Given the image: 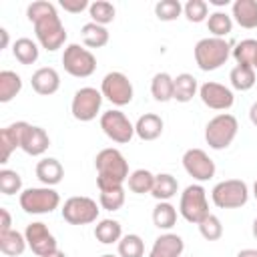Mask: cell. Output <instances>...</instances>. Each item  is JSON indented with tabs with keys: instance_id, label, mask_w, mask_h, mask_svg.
<instances>
[{
	"instance_id": "cell-1",
	"label": "cell",
	"mask_w": 257,
	"mask_h": 257,
	"mask_svg": "<svg viewBox=\"0 0 257 257\" xmlns=\"http://www.w3.org/2000/svg\"><path fill=\"white\" fill-rule=\"evenodd\" d=\"M26 16L34 24V34L42 48H46L48 52H54L64 46L66 28L62 26L56 6L52 2H46V0L30 2L26 8Z\"/></svg>"
},
{
	"instance_id": "cell-2",
	"label": "cell",
	"mask_w": 257,
	"mask_h": 257,
	"mask_svg": "<svg viewBox=\"0 0 257 257\" xmlns=\"http://www.w3.org/2000/svg\"><path fill=\"white\" fill-rule=\"evenodd\" d=\"M94 167H96V185H124L128 179V163L124 155L118 149H102L94 157Z\"/></svg>"
},
{
	"instance_id": "cell-3",
	"label": "cell",
	"mask_w": 257,
	"mask_h": 257,
	"mask_svg": "<svg viewBox=\"0 0 257 257\" xmlns=\"http://www.w3.org/2000/svg\"><path fill=\"white\" fill-rule=\"evenodd\" d=\"M195 62L203 72H211L221 68L227 58L231 56V44L225 38H215V36H207L201 38L195 44Z\"/></svg>"
},
{
	"instance_id": "cell-4",
	"label": "cell",
	"mask_w": 257,
	"mask_h": 257,
	"mask_svg": "<svg viewBox=\"0 0 257 257\" xmlns=\"http://www.w3.org/2000/svg\"><path fill=\"white\" fill-rule=\"evenodd\" d=\"M237 133H239L237 118L229 112H219L205 126V141L213 151H223L235 141Z\"/></svg>"
},
{
	"instance_id": "cell-5",
	"label": "cell",
	"mask_w": 257,
	"mask_h": 257,
	"mask_svg": "<svg viewBox=\"0 0 257 257\" xmlns=\"http://www.w3.org/2000/svg\"><path fill=\"white\" fill-rule=\"evenodd\" d=\"M179 213L185 221L199 225L209 213V199H207V191L203 185L193 183L189 187H185V191L181 193L179 199Z\"/></svg>"
},
{
	"instance_id": "cell-6",
	"label": "cell",
	"mask_w": 257,
	"mask_h": 257,
	"mask_svg": "<svg viewBox=\"0 0 257 257\" xmlns=\"http://www.w3.org/2000/svg\"><path fill=\"white\" fill-rule=\"evenodd\" d=\"M20 207L24 213L30 215H46L58 209L60 205V195L52 187H30L20 193L18 199Z\"/></svg>"
},
{
	"instance_id": "cell-7",
	"label": "cell",
	"mask_w": 257,
	"mask_h": 257,
	"mask_svg": "<svg viewBox=\"0 0 257 257\" xmlns=\"http://www.w3.org/2000/svg\"><path fill=\"white\" fill-rule=\"evenodd\" d=\"M211 201L219 209H239L249 201V187L241 179H227L213 187Z\"/></svg>"
},
{
	"instance_id": "cell-8",
	"label": "cell",
	"mask_w": 257,
	"mask_h": 257,
	"mask_svg": "<svg viewBox=\"0 0 257 257\" xmlns=\"http://www.w3.org/2000/svg\"><path fill=\"white\" fill-rule=\"evenodd\" d=\"M62 66L70 76L86 78L96 70V56L80 44H68L62 52Z\"/></svg>"
},
{
	"instance_id": "cell-9",
	"label": "cell",
	"mask_w": 257,
	"mask_h": 257,
	"mask_svg": "<svg viewBox=\"0 0 257 257\" xmlns=\"http://www.w3.org/2000/svg\"><path fill=\"white\" fill-rule=\"evenodd\" d=\"M102 92L92 88V86H82L74 92L72 102H70V112L76 120L80 122H90L96 118L102 106Z\"/></svg>"
},
{
	"instance_id": "cell-10",
	"label": "cell",
	"mask_w": 257,
	"mask_h": 257,
	"mask_svg": "<svg viewBox=\"0 0 257 257\" xmlns=\"http://www.w3.org/2000/svg\"><path fill=\"white\" fill-rule=\"evenodd\" d=\"M100 205H96L94 199L90 197H70L64 201L60 213H62V219L70 225H88V223H94L98 219V209Z\"/></svg>"
},
{
	"instance_id": "cell-11",
	"label": "cell",
	"mask_w": 257,
	"mask_h": 257,
	"mask_svg": "<svg viewBox=\"0 0 257 257\" xmlns=\"http://www.w3.org/2000/svg\"><path fill=\"white\" fill-rule=\"evenodd\" d=\"M100 128L112 143L118 145H126L135 137V124L118 108H110L100 114Z\"/></svg>"
},
{
	"instance_id": "cell-12",
	"label": "cell",
	"mask_w": 257,
	"mask_h": 257,
	"mask_svg": "<svg viewBox=\"0 0 257 257\" xmlns=\"http://www.w3.org/2000/svg\"><path fill=\"white\" fill-rule=\"evenodd\" d=\"M100 92H102V96H104L108 102H112L114 106H124V104H128V102L133 100V94H135L133 82L128 80L126 74H122V72H118V70H112V72L104 74V78H102V82H100Z\"/></svg>"
},
{
	"instance_id": "cell-13",
	"label": "cell",
	"mask_w": 257,
	"mask_h": 257,
	"mask_svg": "<svg viewBox=\"0 0 257 257\" xmlns=\"http://www.w3.org/2000/svg\"><path fill=\"white\" fill-rule=\"evenodd\" d=\"M24 237H26V243H28L30 251L38 257H48V255L58 251L56 237L48 231V227L42 221H34L30 225H26Z\"/></svg>"
},
{
	"instance_id": "cell-14",
	"label": "cell",
	"mask_w": 257,
	"mask_h": 257,
	"mask_svg": "<svg viewBox=\"0 0 257 257\" xmlns=\"http://www.w3.org/2000/svg\"><path fill=\"white\" fill-rule=\"evenodd\" d=\"M183 169L199 183L215 177V163L203 149H187L183 155Z\"/></svg>"
},
{
	"instance_id": "cell-15",
	"label": "cell",
	"mask_w": 257,
	"mask_h": 257,
	"mask_svg": "<svg viewBox=\"0 0 257 257\" xmlns=\"http://www.w3.org/2000/svg\"><path fill=\"white\" fill-rule=\"evenodd\" d=\"M199 98L205 106L213 108V110H229L235 102V94L229 86L221 84V82H213L207 80L199 86Z\"/></svg>"
},
{
	"instance_id": "cell-16",
	"label": "cell",
	"mask_w": 257,
	"mask_h": 257,
	"mask_svg": "<svg viewBox=\"0 0 257 257\" xmlns=\"http://www.w3.org/2000/svg\"><path fill=\"white\" fill-rule=\"evenodd\" d=\"M26 126H28L26 120H18V122H12L0 131V163H8L10 155L16 149H20Z\"/></svg>"
},
{
	"instance_id": "cell-17",
	"label": "cell",
	"mask_w": 257,
	"mask_h": 257,
	"mask_svg": "<svg viewBox=\"0 0 257 257\" xmlns=\"http://www.w3.org/2000/svg\"><path fill=\"white\" fill-rule=\"evenodd\" d=\"M50 147V137L48 133L42 128V126H36V124H30L26 126L24 131V137H22V145L20 149L30 155V157H40L46 153V149Z\"/></svg>"
},
{
	"instance_id": "cell-18",
	"label": "cell",
	"mask_w": 257,
	"mask_h": 257,
	"mask_svg": "<svg viewBox=\"0 0 257 257\" xmlns=\"http://www.w3.org/2000/svg\"><path fill=\"white\" fill-rule=\"evenodd\" d=\"M185 249V241L177 233H163L155 239L149 257H181Z\"/></svg>"
},
{
	"instance_id": "cell-19",
	"label": "cell",
	"mask_w": 257,
	"mask_h": 257,
	"mask_svg": "<svg viewBox=\"0 0 257 257\" xmlns=\"http://www.w3.org/2000/svg\"><path fill=\"white\" fill-rule=\"evenodd\" d=\"M30 84H32L36 94L50 96V94H54L60 88V74L52 66H42V68L32 72Z\"/></svg>"
},
{
	"instance_id": "cell-20",
	"label": "cell",
	"mask_w": 257,
	"mask_h": 257,
	"mask_svg": "<svg viewBox=\"0 0 257 257\" xmlns=\"http://www.w3.org/2000/svg\"><path fill=\"white\" fill-rule=\"evenodd\" d=\"M64 177V167L60 165L58 159L54 157H46L42 161L36 163V179L44 185V187H54L62 181Z\"/></svg>"
},
{
	"instance_id": "cell-21",
	"label": "cell",
	"mask_w": 257,
	"mask_h": 257,
	"mask_svg": "<svg viewBox=\"0 0 257 257\" xmlns=\"http://www.w3.org/2000/svg\"><path fill=\"white\" fill-rule=\"evenodd\" d=\"M231 18L241 28H257V0H235L231 6Z\"/></svg>"
},
{
	"instance_id": "cell-22",
	"label": "cell",
	"mask_w": 257,
	"mask_h": 257,
	"mask_svg": "<svg viewBox=\"0 0 257 257\" xmlns=\"http://www.w3.org/2000/svg\"><path fill=\"white\" fill-rule=\"evenodd\" d=\"M163 118L155 112H145L139 116V120L135 122V135L141 141H155L163 135Z\"/></svg>"
},
{
	"instance_id": "cell-23",
	"label": "cell",
	"mask_w": 257,
	"mask_h": 257,
	"mask_svg": "<svg viewBox=\"0 0 257 257\" xmlns=\"http://www.w3.org/2000/svg\"><path fill=\"white\" fill-rule=\"evenodd\" d=\"M151 94L157 102H169L175 96V78L169 72H157L151 80Z\"/></svg>"
},
{
	"instance_id": "cell-24",
	"label": "cell",
	"mask_w": 257,
	"mask_h": 257,
	"mask_svg": "<svg viewBox=\"0 0 257 257\" xmlns=\"http://www.w3.org/2000/svg\"><path fill=\"white\" fill-rule=\"evenodd\" d=\"M98 205L104 211H118L124 205V187L122 185H104L98 187Z\"/></svg>"
},
{
	"instance_id": "cell-25",
	"label": "cell",
	"mask_w": 257,
	"mask_h": 257,
	"mask_svg": "<svg viewBox=\"0 0 257 257\" xmlns=\"http://www.w3.org/2000/svg\"><path fill=\"white\" fill-rule=\"evenodd\" d=\"M179 193V181L171 175V173H159L155 175V185L151 195L157 201H169Z\"/></svg>"
},
{
	"instance_id": "cell-26",
	"label": "cell",
	"mask_w": 257,
	"mask_h": 257,
	"mask_svg": "<svg viewBox=\"0 0 257 257\" xmlns=\"http://www.w3.org/2000/svg\"><path fill=\"white\" fill-rule=\"evenodd\" d=\"M94 237L102 245H112L122 239V227L116 219H100L94 227Z\"/></svg>"
},
{
	"instance_id": "cell-27",
	"label": "cell",
	"mask_w": 257,
	"mask_h": 257,
	"mask_svg": "<svg viewBox=\"0 0 257 257\" xmlns=\"http://www.w3.org/2000/svg\"><path fill=\"white\" fill-rule=\"evenodd\" d=\"M80 36H82L84 46H88V48H102L108 44V38H110L106 26H100L94 22H86L80 28Z\"/></svg>"
},
{
	"instance_id": "cell-28",
	"label": "cell",
	"mask_w": 257,
	"mask_h": 257,
	"mask_svg": "<svg viewBox=\"0 0 257 257\" xmlns=\"http://www.w3.org/2000/svg\"><path fill=\"white\" fill-rule=\"evenodd\" d=\"M199 92V82L193 74L189 72H181L175 76V100L177 102H189L193 100V96Z\"/></svg>"
},
{
	"instance_id": "cell-29",
	"label": "cell",
	"mask_w": 257,
	"mask_h": 257,
	"mask_svg": "<svg viewBox=\"0 0 257 257\" xmlns=\"http://www.w3.org/2000/svg\"><path fill=\"white\" fill-rule=\"evenodd\" d=\"M26 247H28V243H26V237L22 233H18L14 229L0 233V251L6 257H18L24 253Z\"/></svg>"
},
{
	"instance_id": "cell-30",
	"label": "cell",
	"mask_w": 257,
	"mask_h": 257,
	"mask_svg": "<svg viewBox=\"0 0 257 257\" xmlns=\"http://www.w3.org/2000/svg\"><path fill=\"white\" fill-rule=\"evenodd\" d=\"M12 54L14 58L20 62V64H34L40 56V50H38V44L32 40V38H18L14 40L12 44Z\"/></svg>"
},
{
	"instance_id": "cell-31",
	"label": "cell",
	"mask_w": 257,
	"mask_h": 257,
	"mask_svg": "<svg viewBox=\"0 0 257 257\" xmlns=\"http://www.w3.org/2000/svg\"><path fill=\"white\" fill-rule=\"evenodd\" d=\"M231 54L237 64L257 68V40L255 38H245V40L237 42V46L231 50Z\"/></svg>"
},
{
	"instance_id": "cell-32",
	"label": "cell",
	"mask_w": 257,
	"mask_h": 257,
	"mask_svg": "<svg viewBox=\"0 0 257 257\" xmlns=\"http://www.w3.org/2000/svg\"><path fill=\"white\" fill-rule=\"evenodd\" d=\"M153 223L161 231H169L177 223V209L169 201H159L153 209Z\"/></svg>"
},
{
	"instance_id": "cell-33",
	"label": "cell",
	"mask_w": 257,
	"mask_h": 257,
	"mask_svg": "<svg viewBox=\"0 0 257 257\" xmlns=\"http://www.w3.org/2000/svg\"><path fill=\"white\" fill-rule=\"evenodd\" d=\"M255 68L251 66H243V64H235L229 72V80H231V86L235 90H251L255 86Z\"/></svg>"
},
{
	"instance_id": "cell-34",
	"label": "cell",
	"mask_w": 257,
	"mask_h": 257,
	"mask_svg": "<svg viewBox=\"0 0 257 257\" xmlns=\"http://www.w3.org/2000/svg\"><path fill=\"white\" fill-rule=\"evenodd\" d=\"M22 90V78L14 70L0 72V102H10Z\"/></svg>"
},
{
	"instance_id": "cell-35",
	"label": "cell",
	"mask_w": 257,
	"mask_h": 257,
	"mask_svg": "<svg viewBox=\"0 0 257 257\" xmlns=\"http://www.w3.org/2000/svg\"><path fill=\"white\" fill-rule=\"evenodd\" d=\"M128 183V191L135 193V195H145V193H151L153 191V185H155V175L149 171V169H137L128 175L126 179Z\"/></svg>"
},
{
	"instance_id": "cell-36",
	"label": "cell",
	"mask_w": 257,
	"mask_h": 257,
	"mask_svg": "<svg viewBox=\"0 0 257 257\" xmlns=\"http://www.w3.org/2000/svg\"><path fill=\"white\" fill-rule=\"evenodd\" d=\"M207 28L215 38H225L233 30V18L223 10H215L207 18Z\"/></svg>"
},
{
	"instance_id": "cell-37",
	"label": "cell",
	"mask_w": 257,
	"mask_h": 257,
	"mask_svg": "<svg viewBox=\"0 0 257 257\" xmlns=\"http://www.w3.org/2000/svg\"><path fill=\"white\" fill-rule=\"evenodd\" d=\"M88 14H90V22L100 24V26H106V24H110V22L114 20L116 10H114V6H112L110 2H106V0H94V2H90V6H88Z\"/></svg>"
},
{
	"instance_id": "cell-38",
	"label": "cell",
	"mask_w": 257,
	"mask_h": 257,
	"mask_svg": "<svg viewBox=\"0 0 257 257\" xmlns=\"http://www.w3.org/2000/svg\"><path fill=\"white\" fill-rule=\"evenodd\" d=\"M145 255V243L137 233L122 235L118 241V257H143Z\"/></svg>"
},
{
	"instance_id": "cell-39",
	"label": "cell",
	"mask_w": 257,
	"mask_h": 257,
	"mask_svg": "<svg viewBox=\"0 0 257 257\" xmlns=\"http://www.w3.org/2000/svg\"><path fill=\"white\" fill-rule=\"evenodd\" d=\"M183 14V4L179 0H161L155 4V16L161 22H173Z\"/></svg>"
},
{
	"instance_id": "cell-40",
	"label": "cell",
	"mask_w": 257,
	"mask_h": 257,
	"mask_svg": "<svg viewBox=\"0 0 257 257\" xmlns=\"http://www.w3.org/2000/svg\"><path fill=\"white\" fill-rule=\"evenodd\" d=\"M183 14L189 22H205L209 18V4L205 0H189L183 4Z\"/></svg>"
},
{
	"instance_id": "cell-41",
	"label": "cell",
	"mask_w": 257,
	"mask_h": 257,
	"mask_svg": "<svg viewBox=\"0 0 257 257\" xmlns=\"http://www.w3.org/2000/svg\"><path fill=\"white\" fill-rule=\"evenodd\" d=\"M199 233L203 239L207 241H219L223 237V225H221V219L217 215H207L201 223H199Z\"/></svg>"
},
{
	"instance_id": "cell-42",
	"label": "cell",
	"mask_w": 257,
	"mask_h": 257,
	"mask_svg": "<svg viewBox=\"0 0 257 257\" xmlns=\"http://www.w3.org/2000/svg\"><path fill=\"white\" fill-rule=\"evenodd\" d=\"M0 191L2 195H16L22 191V177L12 171V169H2L0 171Z\"/></svg>"
},
{
	"instance_id": "cell-43",
	"label": "cell",
	"mask_w": 257,
	"mask_h": 257,
	"mask_svg": "<svg viewBox=\"0 0 257 257\" xmlns=\"http://www.w3.org/2000/svg\"><path fill=\"white\" fill-rule=\"evenodd\" d=\"M58 4L60 8H64V12H70V14H80L82 10L90 6L88 0H60Z\"/></svg>"
},
{
	"instance_id": "cell-44",
	"label": "cell",
	"mask_w": 257,
	"mask_h": 257,
	"mask_svg": "<svg viewBox=\"0 0 257 257\" xmlns=\"http://www.w3.org/2000/svg\"><path fill=\"white\" fill-rule=\"evenodd\" d=\"M0 217H2V221H0V233H4V231H10L12 229V217H10V213H8V209H0Z\"/></svg>"
},
{
	"instance_id": "cell-45",
	"label": "cell",
	"mask_w": 257,
	"mask_h": 257,
	"mask_svg": "<svg viewBox=\"0 0 257 257\" xmlns=\"http://www.w3.org/2000/svg\"><path fill=\"white\" fill-rule=\"evenodd\" d=\"M249 120H251V124L253 126H257V100L251 104V108H249Z\"/></svg>"
},
{
	"instance_id": "cell-46",
	"label": "cell",
	"mask_w": 257,
	"mask_h": 257,
	"mask_svg": "<svg viewBox=\"0 0 257 257\" xmlns=\"http://www.w3.org/2000/svg\"><path fill=\"white\" fill-rule=\"evenodd\" d=\"M237 257H257V249H241Z\"/></svg>"
},
{
	"instance_id": "cell-47",
	"label": "cell",
	"mask_w": 257,
	"mask_h": 257,
	"mask_svg": "<svg viewBox=\"0 0 257 257\" xmlns=\"http://www.w3.org/2000/svg\"><path fill=\"white\" fill-rule=\"evenodd\" d=\"M0 36H2V42H0V48H6L8 46V30L6 28H0Z\"/></svg>"
},
{
	"instance_id": "cell-48",
	"label": "cell",
	"mask_w": 257,
	"mask_h": 257,
	"mask_svg": "<svg viewBox=\"0 0 257 257\" xmlns=\"http://www.w3.org/2000/svg\"><path fill=\"white\" fill-rule=\"evenodd\" d=\"M209 4H215V6H227L229 0H209Z\"/></svg>"
},
{
	"instance_id": "cell-49",
	"label": "cell",
	"mask_w": 257,
	"mask_h": 257,
	"mask_svg": "<svg viewBox=\"0 0 257 257\" xmlns=\"http://www.w3.org/2000/svg\"><path fill=\"white\" fill-rule=\"evenodd\" d=\"M251 233H253V237L257 239V217L253 219V225H251Z\"/></svg>"
},
{
	"instance_id": "cell-50",
	"label": "cell",
	"mask_w": 257,
	"mask_h": 257,
	"mask_svg": "<svg viewBox=\"0 0 257 257\" xmlns=\"http://www.w3.org/2000/svg\"><path fill=\"white\" fill-rule=\"evenodd\" d=\"M48 257H66V253H62V251H56V253H52V255H48Z\"/></svg>"
},
{
	"instance_id": "cell-51",
	"label": "cell",
	"mask_w": 257,
	"mask_h": 257,
	"mask_svg": "<svg viewBox=\"0 0 257 257\" xmlns=\"http://www.w3.org/2000/svg\"><path fill=\"white\" fill-rule=\"evenodd\" d=\"M253 195H255V199H257V181L253 183Z\"/></svg>"
},
{
	"instance_id": "cell-52",
	"label": "cell",
	"mask_w": 257,
	"mask_h": 257,
	"mask_svg": "<svg viewBox=\"0 0 257 257\" xmlns=\"http://www.w3.org/2000/svg\"><path fill=\"white\" fill-rule=\"evenodd\" d=\"M102 257H114V255H108V253H106V255H102Z\"/></svg>"
},
{
	"instance_id": "cell-53",
	"label": "cell",
	"mask_w": 257,
	"mask_h": 257,
	"mask_svg": "<svg viewBox=\"0 0 257 257\" xmlns=\"http://www.w3.org/2000/svg\"><path fill=\"white\" fill-rule=\"evenodd\" d=\"M191 257H193V255H191Z\"/></svg>"
},
{
	"instance_id": "cell-54",
	"label": "cell",
	"mask_w": 257,
	"mask_h": 257,
	"mask_svg": "<svg viewBox=\"0 0 257 257\" xmlns=\"http://www.w3.org/2000/svg\"><path fill=\"white\" fill-rule=\"evenodd\" d=\"M255 70H257V68H255Z\"/></svg>"
}]
</instances>
